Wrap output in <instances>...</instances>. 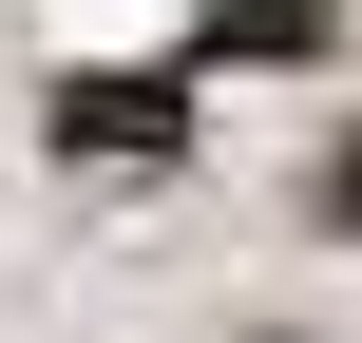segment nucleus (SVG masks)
<instances>
[{"label": "nucleus", "mask_w": 362, "mask_h": 343, "mask_svg": "<svg viewBox=\"0 0 362 343\" xmlns=\"http://www.w3.org/2000/svg\"><path fill=\"white\" fill-rule=\"evenodd\" d=\"M57 134H76V153H172V134H191V95H172V76H76V95H57Z\"/></svg>", "instance_id": "nucleus-1"}, {"label": "nucleus", "mask_w": 362, "mask_h": 343, "mask_svg": "<svg viewBox=\"0 0 362 343\" xmlns=\"http://www.w3.org/2000/svg\"><path fill=\"white\" fill-rule=\"evenodd\" d=\"M305 38H325V0H229L210 19V57H305Z\"/></svg>", "instance_id": "nucleus-2"}, {"label": "nucleus", "mask_w": 362, "mask_h": 343, "mask_svg": "<svg viewBox=\"0 0 362 343\" xmlns=\"http://www.w3.org/2000/svg\"><path fill=\"white\" fill-rule=\"evenodd\" d=\"M325 229H362V134H344V153H325Z\"/></svg>", "instance_id": "nucleus-3"}]
</instances>
